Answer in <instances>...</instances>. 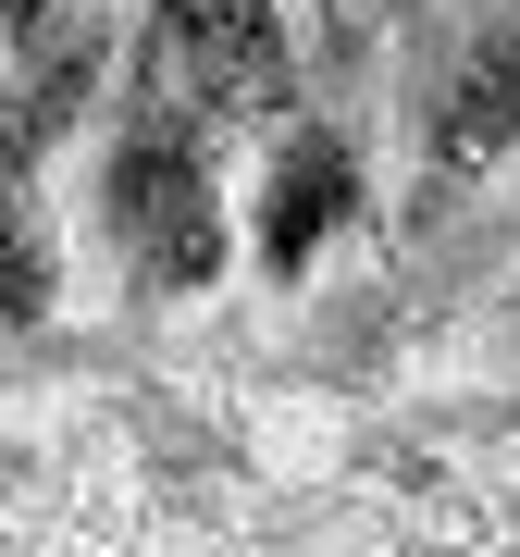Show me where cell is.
<instances>
[{
	"label": "cell",
	"instance_id": "7",
	"mask_svg": "<svg viewBox=\"0 0 520 557\" xmlns=\"http://www.w3.org/2000/svg\"><path fill=\"white\" fill-rule=\"evenodd\" d=\"M298 13H310V25H335V0H298Z\"/></svg>",
	"mask_w": 520,
	"mask_h": 557
},
{
	"label": "cell",
	"instance_id": "5",
	"mask_svg": "<svg viewBox=\"0 0 520 557\" xmlns=\"http://www.w3.org/2000/svg\"><path fill=\"white\" fill-rule=\"evenodd\" d=\"M520 149V0L483 13L459 50H446L434 100H421V199H459Z\"/></svg>",
	"mask_w": 520,
	"mask_h": 557
},
{
	"label": "cell",
	"instance_id": "3",
	"mask_svg": "<svg viewBox=\"0 0 520 557\" xmlns=\"http://www.w3.org/2000/svg\"><path fill=\"white\" fill-rule=\"evenodd\" d=\"M137 13H149L161 87L199 100L211 124H260L273 137L285 112H310V62H298L285 0H137Z\"/></svg>",
	"mask_w": 520,
	"mask_h": 557
},
{
	"label": "cell",
	"instance_id": "2",
	"mask_svg": "<svg viewBox=\"0 0 520 557\" xmlns=\"http://www.w3.org/2000/svg\"><path fill=\"white\" fill-rule=\"evenodd\" d=\"M100 62H112V38L75 13L38 62H13V87H0V322H13V335H38V322L62 310V285H75V260H62V211H50L38 161L75 137L87 100H100Z\"/></svg>",
	"mask_w": 520,
	"mask_h": 557
},
{
	"label": "cell",
	"instance_id": "1",
	"mask_svg": "<svg viewBox=\"0 0 520 557\" xmlns=\"http://www.w3.org/2000/svg\"><path fill=\"white\" fill-rule=\"evenodd\" d=\"M87 211L124 273V298H211L236 273V186H223V124L174 100L161 75L112 87L100 161H87Z\"/></svg>",
	"mask_w": 520,
	"mask_h": 557
},
{
	"label": "cell",
	"instance_id": "6",
	"mask_svg": "<svg viewBox=\"0 0 520 557\" xmlns=\"http://www.w3.org/2000/svg\"><path fill=\"white\" fill-rule=\"evenodd\" d=\"M62 25H75V0H0V62H38Z\"/></svg>",
	"mask_w": 520,
	"mask_h": 557
},
{
	"label": "cell",
	"instance_id": "4",
	"mask_svg": "<svg viewBox=\"0 0 520 557\" xmlns=\"http://www.w3.org/2000/svg\"><path fill=\"white\" fill-rule=\"evenodd\" d=\"M372 223V161H360V137H347L335 112H285L273 137H260V161H248V199H236V248L260 260L273 285H298L335 236H360Z\"/></svg>",
	"mask_w": 520,
	"mask_h": 557
}]
</instances>
